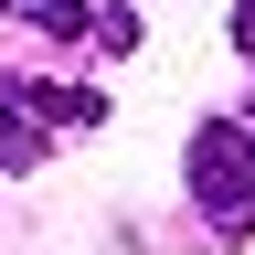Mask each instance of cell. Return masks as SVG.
<instances>
[{
  "label": "cell",
  "instance_id": "obj_1",
  "mask_svg": "<svg viewBox=\"0 0 255 255\" xmlns=\"http://www.w3.org/2000/svg\"><path fill=\"white\" fill-rule=\"evenodd\" d=\"M181 191H191V213L213 223V234H255V128L245 117H202L191 128V149H181Z\"/></svg>",
  "mask_w": 255,
  "mask_h": 255
},
{
  "label": "cell",
  "instance_id": "obj_3",
  "mask_svg": "<svg viewBox=\"0 0 255 255\" xmlns=\"http://www.w3.org/2000/svg\"><path fill=\"white\" fill-rule=\"evenodd\" d=\"M11 11H21L32 32H53V43H85V32L107 21V0H11Z\"/></svg>",
  "mask_w": 255,
  "mask_h": 255
},
{
  "label": "cell",
  "instance_id": "obj_2",
  "mask_svg": "<svg viewBox=\"0 0 255 255\" xmlns=\"http://www.w3.org/2000/svg\"><path fill=\"white\" fill-rule=\"evenodd\" d=\"M0 107H21L32 128H96V117H107V96H96V85H53V75H11V85H0Z\"/></svg>",
  "mask_w": 255,
  "mask_h": 255
},
{
  "label": "cell",
  "instance_id": "obj_5",
  "mask_svg": "<svg viewBox=\"0 0 255 255\" xmlns=\"http://www.w3.org/2000/svg\"><path fill=\"white\" fill-rule=\"evenodd\" d=\"M245 128H255V107H245Z\"/></svg>",
  "mask_w": 255,
  "mask_h": 255
},
{
  "label": "cell",
  "instance_id": "obj_4",
  "mask_svg": "<svg viewBox=\"0 0 255 255\" xmlns=\"http://www.w3.org/2000/svg\"><path fill=\"white\" fill-rule=\"evenodd\" d=\"M234 43H245V53H255V0H234Z\"/></svg>",
  "mask_w": 255,
  "mask_h": 255
}]
</instances>
